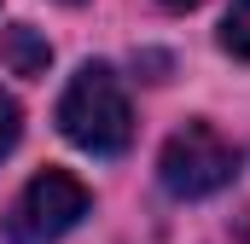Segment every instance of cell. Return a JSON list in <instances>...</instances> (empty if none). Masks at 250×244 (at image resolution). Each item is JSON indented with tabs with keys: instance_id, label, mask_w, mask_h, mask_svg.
<instances>
[{
	"instance_id": "cell-1",
	"label": "cell",
	"mask_w": 250,
	"mask_h": 244,
	"mask_svg": "<svg viewBox=\"0 0 250 244\" xmlns=\"http://www.w3.org/2000/svg\"><path fill=\"white\" fill-rule=\"evenodd\" d=\"M59 128L93 157H117L128 145L134 117H128V93H123L111 64H82L76 70V81L59 99Z\"/></svg>"
},
{
	"instance_id": "cell-2",
	"label": "cell",
	"mask_w": 250,
	"mask_h": 244,
	"mask_svg": "<svg viewBox=\"0 0 250 244\" xmlns=\"http://www.w3.org/2000/svg\"><path fill=\"white\" fill-rule=\"evenodd\" d=\"M87 186L64 169H41L35 181L12 198V209L0 215V239L6 244H53L64 239L82 215H87Z\"/></svg>"
},
{
	"instance_id": "cell-3",
	"label": "cell",
	"mask_w": 250,
	"mask_h": 244,
	"mask_svg": "<svg viewBox=\"0 0 250 244\" xmlns=\"http://www.w3.org/2000/svg\"><path fill=\"white\" fill-rule=\"evenodd\" d=\"M163 186L175 198H209L239 175V151L209 128V122H187L169 145H163V163H157Z\"/></svg>"
},
{
	"instance_id": "cell-4",
	"label": "cell",
	"mask_w": 250,
	"mask_h": 244,
	"mask_svg": "<svg viewBox=\"0 0 250 244\" xmlns=\"http://www.w3.org/2000/svg\"><path fill=\"white\" fill-rule=\"evenodd\" d=\"M47 59H53V47H47V35H41V29H29V23L0 29V64H6L12 76H41Z\"/></svg>"
},
{
	"instance_id": "cell-5",
	"label": "cell",
	"mask_w": 250,
	"mask_h": 244,
	"mask_svg": "<svg viewBox=\"0 0 250 244\" xmlns=\"http://www.w3.org/2000/svg\"><path fill=\"white\" fill-rule=\"evenodd\" d=\"M221 47L233 59H250V0H233L227 18H221Z\"/></svg>"
},
{
	"instance_id": "cell-6",
	"label": "cell",
	"mask_w": 250,
	"mask_h": 244,
	"mask_svg": "<svg viewBox=\"0 0 250 244\" xmlns=\"http://www.w3.org/2000/svg\"><path fill=\"white\" fill-rule=\"evenodd\" d=\"M18 134H23V111H18V99H12V93H0V157L18 145Z\"/></svg>"
},
{
	"instance_id": "cell-7",
	"label": "cell",
	"mask_w": 250,
	"mask_h": 244,
	"mask_svg": "<svg viewBox=\"0 0 250 244\" xmlns=\"http://www.w3.org/2000/svg\"><path fill=\"white\" fill-rule=\"evenodd\" d=\"M215 244H250V221H245V227H233V233H221Z\"/></svg>"
},
{
	"instance_id": "cell-8",
	"label": "cell",
	"mask_w": 250,
	"mask_h": 244,
	"mask_svg": "<svg viewBox=\"0 0 250 244\" xmlns=\"http://www.w3.org/2000/svg\"><path fill=\"white\" fill-rule=\"evenodd\" d=\"M163 6H175V12H187V6H198V0H163Z\"/></svg>"
}]
</instances>
